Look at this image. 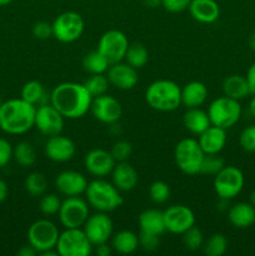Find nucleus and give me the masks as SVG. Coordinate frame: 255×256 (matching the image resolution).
<instances>
[{"mask_svg":"<svg viewBox=\"0 0 255 256\" xmlns=\"http://www.w3.org/2000/svg\"><path fill=\"white\" fill-rule=\"evenodd\" d=\"M92 96L84 84L62 82L50 92V104L65 119H80L90 112Z\"/></svg>","mask_w":255,"mask_h":256,"instance_id":"obj_1","label":"nucleus"},{"mask_svg":"<svg viewBox=\"0 0 255 256\" xmlns=\"http://www.w3.org/2000/svg\"><path fill=\"white\" fill-rule=\"evenodd\" d=\"M36 106L24 99H10L0 106V129L10 135H22L35 124Z\"/></svg>","mask_w":255,"mask_h":256,"instance_id":"obj_2","label":"nucleus"},{"mask_svg":"<svg viewBox=\"0 0 255 256\" xmlns=\"http://www.w3.org/2000/svg\"><path fill=\"white\" fill-rule=\"evenodd\" d=\"M145 102L156 112H174L182 105V88L172 80H155L145 90Z\"/></svg>","mask_w":255,"mask_h":256,"instance_id":"obj_3","label":"nucleus"},{"mask_svg":"<svg viewBox=\"0 0 255 256\" xmlns=\"http://www.w3.org/2000/svg\"><path fill=\"white\" fill-rule=\"evenodd\" d=\"M84 194L89 206L96 212H112L124 202L120 190L112 182L102 180V178H96L89 182Z\"/></svg>","mask_w":255,"mask_h":256,"instance_id":"obj_4","label":"nucleus"},{"mask_svg":"<svg viewBox=\"0 0 255 256\" xmlns=\"http://www.w3.org/2000/svg\"><path fill=\"white\" fill-rule=\"evenodd\" d=\"M204 155L205 152H202L199 142L192 138L180 140L174 149L175 164L180 172L186 175L200 174V166Z\"/></svg>","mask_w":255,"mask_h":256,"instance_id":"obj_5","label":"nucleus"},{"mask_svg":"<svg viewBox=\"0 0 255 256\" xmlns=\"http://www.w3.org/2000/svg\"><path fill=\"white\" fill-rule=\"evenodd\" d=\"M208 115L212 125L230 129L234 126L242 116V105L238 100L228 96H220L212 100L208 106Z\"/></svg>","mask_w":255,"mask_h":256,"instance_id":"obj_6","label":"nucleus"},{"mask_svg":"<svg viewBox=\"0 0 255 256\" xmlns=\"http://www.w3.org/2000/svg\"><path fill=\"white\" fill-rule=\"evenodd\" d=\"M92 248L84 230L75 228L60 232L55 249L59 256H89L92 252Z\"/></svg>","mask_w":255,"mask_h":256,"instance_id":"obj_7","label":"nucleus"},{"mask_svg":"<svg viewBox=\"0 0 255 256\" xmlns=\"http://www.w3.org/2000/svg\"><path fill=\"white\" fill-rule=\"evenodd\" d=\"M52 25V36L60 42H74L84 32V19L76 12H64L55 18Z\"/></svg>","mask_w":255,"mask_h":256,"instance_id":"obj_8","label":"nucleus"},{"mask_svg":"<svg viewBox=\"0 0 255 256\" xmlns=\"http://www.w3.org/2000/svg\"><path fill=\"white\" fill-rule=\"evenodd\" d=\"M59 235V229L54 222L48 219H39L28 229V244L40 254L45 250L55 249Z\"/></svg>","mask_w":255,"mask_h":256,"instance_id":"obj_9","label":"nucleus"},{"mask_svg":"<svg viewBox=\"0 0 255 256\" xmlns=\"http://www.w3.org/2000/svg\"><path fill=\"white\" fill-rule=\"evenodd\" d=\"M244 174L232 165H225L214 178V190L222 199H234L244 188Z\"/></svg>","mask_w":255,"mask_h":256,"instance_id":"obj_10","label":"nucleus"},{"mask_svg":"<svg viewBox=\"0 0 255 256\" xmlns=\"http://www.w3.org/2000/svg\"><path fill=\"white\" fill-rule=\"evenodd\" d=\"M58 215L64 229L82 228L89 216V204L80 196H66V199L62 202Z\"/></svg>","mask_w":255,"mask_h":256,"instance_id":"obj_11","label":"nucleus"},{"mask_svg":"<svg viewBox=\"0 0 255 256\" xmlns=\"http://www.w3.org/2000/svg\"><path fill=\"white\" fill-rule=\"evenodd\" d=\"M128 36L120 30H108L100 36L98 42L96 49L106 58L109 64L122 62L125 59V54L129 48Z\"/></svg>","mask_w":255,"mask_h":256,"instance_id":"obj_12","label":"nucleus"},{"mask_svg":"<svg viewBox=\"0 0 255 256\" xmlns=\"http://www.w3.org/2000/svg\"><path fill=\"white\" fill-rule=\"evenodd\" d=\"M82 229L84 230L92 246H96L112 239L114 225L110 216H108V212H98L88 216Z\"/></svg>","mask_w":255,"mask_h":256,"instance_id":"obj_13","label":"nucleus"},{"mask_svg":"<svg viewBox=\"0 0 255 256\" xmlns=\"http://www.w3.org/2000/svg\"><path fill=\"white\" fill-rule=\"evenodd\" d=\"M65 118L50 102L36 106L34 126L45 136L62 134Z\"/></svg>","mask_w":255,"mask_h":256,"instance_id":"obj_14","label":"nucleus"},{"mask_svg":"<svg viewBox=\"0 0 255 256\" xmlns=\"http://www.w3.org/2000/svg\"><path fill=\"white\" fill-rule=\"evenodd\" d=\"M90 112L98 122L102 124L114 125L120 120L122 115V104L112 95H100L92 98Z\"/></svg>","mask_w":255,"mask_h":256,"instance_id":"obj_15","label":"nucleus"},{"mask_svg":"<svg viewBox=\"0 0 255 256\" xmlns=\"http://www.w3.org/2000/svg\"><path fill=\"white\" fill-rule=\"evenodd\" d=\"M164 222L166 232L182 235L195 225V214L185 205H172L164 210Z\"/></svg>","mask_w":255,"mask_h":256,"instance_id":"obj_16","label":"nucleus"},{"mask_svg":"<svg viewBox=\"0 0 255 256\" xmlns=\"http://www.w3.org/2000/svg\"><path fill=\"white\" fill-rule=\"evenodd\" d=\"M115 159L112 152L105 149H92L85 155L84 166L90 175L95 178H105L112 174L114 169Z\"/></svg>","mask_w":255,"mask_h":256,"instance_id":"obj_17","label":"nucleus"},{"mask_svg":"<svg viewBox=\"0 0 255 256\" xmlns=\"http://www.w3.org/2000/svg\"><path fill=\"white\" fill-rule=\"evenodd\" d=\"M76 152V146L74 142L68 136H62V134L49 136L45 142L44 154L49 160L54 162H66L74 158Z\"/></svg>","mask_w":255,"mask_h":256,"instance_id":"obj_18","label":"nucleus"},{"mask_svg":"<svg viewBox=\"0 0 255 256\" xmlns=\"http://www.w3.org/2000/svg\"><path fill=\"white\" fill-rule=\"evenodd\" d=\"M106 78L110 85L120 90H132L139 82L138 69L132 68L126 62L110 65L106 72Z\"/></svg>","mask_w":255,"mask_h":256,"instance_id":"obj_19","label":"nucleus"},{"mask_svg":"<svg viewBox=\"0 0 255 256\" xmlns=\"http://www.w3.org/2000/svg\"><path fill=\"white\" fill-rule=\"evenodd\" d=\"M88 184L86 178L75 170H64L55 179V188L64 196H80L85 192Z\"/></svg>","mask_w":255,"mask_h":256,"instance_id":"obj_20","label":"nucleus"},{"mask_svg":"<svg viewBox=\"0 0 255 256\" xmlns=\"http://www.w3.org/2000/svg\"><path fill=\"white\" fill-rule=\"evenodd\" d=\"M112 184L120 192H132L139 182V175L135 168L128 162H116L112 172Z\"/></svg>","mask_w":255,"mask_h":256,"instance_id":"obj_21","label":"nucleus"},{"mask_svg":"<svg viewBox=\"0 0 255 256\" xmlns=\"http://www.w3.org/2000/svg\"><path fill=\"white\" fill-rule=\"evenodd\" d=\"M198 142L205 154H219L226 144V130L210 125L198 136Z\"/></svg>","mask_w":255,"mask_h":256,"instance_id":"obj_22","label":"nucleus"},{"mask_svg":"<svg viewBox=\"0 0 255 256\" xmlns=\"http://www.w3.org/2000/svg\"><path fill=\"white\" fill-rule=\"evenodd\" d=\"M188 9L192 19L202 24H212L220 16V6L215 0H192Z\"/></svg>","mask_w":255,"mask_h":256,"instance_id":"obj_23","label":"nucleus"},{"mask_svg":"<svg viewBox=\"0 0 255 256\" xmlns=\"http://www.w3.org/2000/svg\"><path fill=\"white\" fill-rule=\"evenodd\" d=\"M229 222L236 229H246L255 224V208L250 202H238L228 210Z\"/></svg>","mask_w":255,"mask_h":256,"instance_id":"obj_24","label":"nucleus"},{"mask_svg":"<svg viewBox=\"0 0 255 256\" xmlns=\"http://www.w3.org/2000/svg\"><path fill=\"white\" fill-rule=\"evenodd\" d=\"M208 88L202 82H190L182 88V105L186 109L200 108L208 99Z\"/></svg>","mask_w":255,"mask_h":256,"instance_id":"obj_25","label":"nucleus"},{"mask_svg":"<svg viewBox=\"0 0 255 256\" xmlns=\"http://www.w3.org/2000/svg\"><path fill=\"white\" fill-rule=\"evenodd\" d=\"M182 122L185 129L192 135L199 136L202 132L212 125L208 112L200 109V108H189L182 115Z\"/></svg>","mask_w":255,"mask_h":256,"instance_id":"obj_26","label":"nucleus"},{"mask_svg":"<svg viewBox=\"0 0 255 256\" xmlns=\"http://www.w3.org/2000/svg\"><path fill=\"white\" fill-rule=\"evenodd\" d=\"M140 232H150V234L162 235L166 232L164 222V212L158 209H146L139 215Z\"/></svg>","mask_w":255,"mask_h":256,"instance_id":"obj_27","label":"nucleus"},{"mask_svg":"<svg viewBox=\"0 0 255 256\" xmlns=\"http://www.w3.org/2000/svg\"><path fill=\"white\" fill-rule=\"evenodd\" d=\"M222 92L225 96L232 98V99L240 100L245 99L248 95H250L249 85H248L246 78L239 74L229 75L222 82Z\"/></svg>","mask_w":255,"mask_h":256,"instance_id":"obj_28","label":"nucleus"},{"mask_svg":"<svg viewBox=\"0 0 255 256\" xmlns=\"http://www.w3.org/2000/svg\"><path fill=\"white\" fill-rule=\"evenodd\" d=\"M112 248L119 254H132L139 248V236L132 230H120L112 234Z\"/></svg>","mask_w":255,"mask_h":256,"instance_id":"obj_29","label":"nucleus"},{"mask_svg":"<svg viewBox=\"0 0 255 256\" xmlns=\"http://www.w3.org/2000/svg\"><path fill=\"white\" fill-rule=\"evenodd\" d=\"M20 98L35 106L50 102V95L46 98L44 85L38 80H30V82H25L20 92Z\"/></svg>","mask_w":255,"mask_h":256,"instance_id":"obj_30","label":"nucleus"},{"mask_svg":"<svg viewBox=\"0 0 255 256\" xmlns=\"http://www.w3.org/2000/svg\"><path fill=\"white\" fill-rule=\"evenodd\" d=\"M110 64L106 58L99 52V50H92L88 52L82 59V68L86 72L92 74H105L109 69Z\"/></svg>","mask_w":255,"mask_h":256,"instance_id":"obj_31","label":"nucleus"},{"mask_svg":"<svg viewBox=\"0 0 255 256\" xmlns=\"http://www.w3.org/2000/svg\"><path fill=\"white\" fill-rule=\"evenodd\" d=\"M124 60L135 69H142L149 62V52L142 42H132L129 44Z\"/></svg>","mask_w":255,"mask_h":256,"instance_id":"obj_32","label":"nucleus"},{"mask_svg":"<svg viewBox=\"0 0 255 256\" xmlns=\"http://www.w3.org/2000/svg\"><path fill=\"white\" fill-rule=\"evenodd\" d=\"M12 159L22 168H32L36 162V152L29 142H20L15 145Z\"/></svg>","mask_w":255,"mask_h":256,"instance_id":"obj_33","label":"nucleus"},{"mask_svg":"<svg viewBox=\"0 0 255 256\" xmlns=\"http://www.w3.org/2000/svg\"><path fill=\"white\" fill-rule=\"evenodd\" d=\"M202 249L208 256H222L228 250V239L222 234H212L204 240Z\"/></svg>","mask_w":255,"mask_h":256,"instance_id":"obj_34","label":"nucleus"},{"mask_svg":"<svg viewBox=\"0 0 255 256\" xmlns=\"http://www.w3.org/2000/svg\"><path fill=\"white\" fill-rule=\"evenodd\" d=\"M25 190L32 196H42L48 190V180L44 174L39 172H30L25 179Z\"/></svg>","mask_w":255,"mask_h":256,"instance_id":"obj_35","label":"nucleus"},{"mask_svg":"<svg viewBox=\"0 0 255 256\" xmlns=\"http://www.w3.org/2000/svg\"><path fill=\"white\" fill-rule=\"evenodd\" d=\"M85 88L90 92L92 98L100 96L108 92L109 89V80L105 74H92L84 82Z\"/></svg>","mask_w":255,"mask_h":256,"instance_id":"obj_36","label":"nucleus"},{"mask_svg":"<svg viewBox=\"0 0 255 256\" xmlns=\"http://www.w3.org/2000/svg\"><path fill=\"white\" fill-rule=\"evenodd\" d=\"M224 166L225 162L219 154H205L200 166V174L215 176Z\"/></svg>","mask_w":255,"mask_h":256,"instance_id":"obj_37","label":"nucleus"},{"mask_svg":"<svg viewBox=\"0 0 255 256\" xmlns=\"http://www.w3.org/2000/svg\"><path fill=\"white\" fill-rule=\"evenodd\" d=\"M149 196L155 204H164L170 198V186L162 180H155L149 188Z\"/></svg>","mask_w":255,"mask_h":256,"instance_id":"obj_38","label":"nucleus"},{"mask_svg":"<svg viewBox=\"0 0 255 256\" xmlns=\"http://www.w3.org/2000/svg\"><path fill=\"white\" fill-rule=\"evenodd\" d=\"M182 242H184L185 248L188 250H190V252H196V250L202 248V244H204V235H202V230L194 225V226H192L189 230H186L182 234Z\"/></svg>","mask_w":255,"mask_h":256,"instance_id":"obj_39","label":"nucleus"},{"mask_svg":"<svg viewBox=\"0 0 255 256\" xmlns=\"http://www.w3.org/2000/svg\"><path fill=\"white\" fill-rule=\"evenodd\" d=\"M60 205H62V202L58 198V195L55 194H46L45 192L44 195L40 196V202H39V209L40 212H42L46 216H52V215H55L59 212Z\"/></svg>","mask_w":255,"mask_h":256,"instance_id":"obj_40","label":"nucleus"},{"mask_svg":"<svg viewBox=\"0 0 255 256\" xmlns=\"http://www.w3.org/2000/svg\"><path fill=\"white\" fill-rule=\"evenodd\" d=\"M110 152H112V158H114L116 162H128V159L132 156V146L129 142H126V140H118V142L112 145Z\"/></svg>","mask_w":255,"mask_h":256,"instance_id":"obj_41","label":"nucleus"},{"mask_svg":"<svg viewBox=\"0 0 255 256\" xmlns=\"http://www.w3.org/2000/svg\"><path fill=\"white\" fill-rule=\"evenodd\" d=\"M239 144L245 152H255V124L249 125L240 132Z\"/></svg>","mask_w":255,"mask_h":256,"instance_id":"obj_42","label":"nucleus"},{"mask_svg":"<svg viewBox=\"0 0 255 256\" xmlns=\"http://www.w3.org/2000/svg\"><path fill=\"white\" fill-rule=\"evenodd\" d=\"M138 236H139V246L145 252H155L160 244L159 235L140 232Z\"/></svg>","mask_w":255,"mask_h":256,"instance_id":"obj_43","label":"nucleus"},{"mask_svg":"<svg viewBox=\"0 0 255 256\" xmlns=\"http://www.w3.org/2000/svg\"><path fill=\"white\" fill-rule=\"evenodd\" d=\"M32 35L39 40H46L52 36V25L48 22H38L32 26Z\"/></svg>","mask_w":255,"mask_h":256,"instance_id":"obj_44","label":"nucleus"},{"mask_svg":"<svg viewBox=\"0 0 255 256\" xmlns=\"http://www.w3.org/2000/svg\"><path fill=\"white\" fill-rule=\"evenodd\" d=\"M12 154H14V148L12 146L10 142L0 138V168L6 166L12 162Z\"/></svg>","mask_w":255,"mask_h":256,"instance_id":"obj_45","label":"nucleus"},{"mask_svg":"<svg viewBox=\"0 0 255 256\" xmlns=\"http://www.w3.org/2000/svg\"><path fill=\"white\" fill-rule=\"evenodd\" d=\"M192 0H162V6L169 12H182L189 8Z\"/></svg>","mask_w":255,"mask_h":256,"instance_id":"obj_46","label":"nucleus"},{"mask_svg":"<svg viewBox=\"0 0 255 256\" xmlns=\"http://www.w3.org/2000/svg\"><path fill=\"white\" fill-rule=\"evenodd\" d=\"M245 78H246L248 85H249L250 94L255 95V62L254 64L250 65L249 69H248V72H246V75H245Z\"/></svg>","mask_w":255,"mask_h":256,"instance_id":"obj_47","label":"nucleus"},{"mask_svg":"<svg viewBox=\"0 0 255 256\" xmlns=\"http://www.w3.org/2000/svg\"><path fill=\"white\" fill-rule=\"evenodd\" d=\"M96 249H95V252H96L98 256H110L112 252V245H109L108 242H102V244L96 245Z\"/></svg>","mask_w":255,"mask_h":256,"instance_id":"obj_48","label":"nucleus"},{"mask_svg":"<svg viewBox=\"0 0 255 256\" xmlns=\"http://www.w3.org/2000/svg\"><path fill=\"white\" fill-rule=\"evenodd\" d=\"M8 195H9V188L5 180L0 179V202H5L8 199Z\"/></svg>","mask_w":255,"mask_h":256,"instance_id":"obj_49","label":"nucleus"},{"mask_svg":"<svg viewBox=\"0 0 255 256\" xmlns=\"http://www.w3.org/2000/svg\"><path fill=\"white\" fill-rule=\"evenodd\" d=\"M38 254L36 250L34 249V248L32 246V245H25V246H22V249L18 252V255L19 256H35Z\"/></svg>","mask_w":255,"mask_h":256,"instance_id":"obj_50","label":"nucleus"},{"mask_svg":"<svg viewBox=\"0 0 255 256\" xmlns=\"http://www.w3.org/2000/svg\"><path fill=\"white\" fill-rule=\"evenodd\" d=\"M144 4L146 5L148 8H152V9H154V8L162 5V0H144Z\"/></svg>","mask_w":255,"mask_h":256,"instance_id":"obj_51","label":"nucleus"},{"mask_svg":"<svg viewBox=\"0 0 255 256\" xmlns=\"http://www.w3.org/2000/svg\"><path fill=\"white\" fill-rule=\"evenodd\" d=\"M249 112L252 115V118H255V95H252V100L249 102Z\"/></svg>","mask_w":255,"mask_h":256,"instance_id":"obj_52","label":"nucleus"},{"mask_svg":"<svg viewBox=\"0 0 255 256\" xmlns=\"http://www.w3.org/2000/svg\"><path fill=\"white\" fill-rule=\"evenodd\" d=\"M249 46L252 52H255V32L249 36Z\"/></svg>","mask_w":255,"mask_h":256,"instance_id":"obj_53","label":"nucleus"},{"mask_svg":"<svg viewBox=\"0 0 255 256\" xmlns=\"http://www.w3.org/2000/svg\"><path fill=\"white\" fill-rule=\"evenodd\" d=\"M249 202L252 205V206L255 208V190H254V192H252V194H250Z\"/></svg>","mask_w":255,"mask_h":256,"instance_id":"obj_54","label":"nucleus"},{"mask_svg":"<svg viewBox=\"0 0 255 256\" xmlns=\"http://www.w3.org/2000/svg\"><path fill=\"white\" fill-rule=\"evenodd\" d=\"M14 0H0V6H5V5L10 4V2H12Z\"/></svg>","mask_w":255,"mask_h":256,"instance_id":"obj_55","label":"nucleus"},{"mask_svg":"<svg viewBox=\"0 0 255 256\" xmlns=\"http://www.w3.org/2000/svg\"><path fill=\"white\" fill-rule=\"evenodd\" d=\"M0 106H2V99H0Z\"/></svg>","mask_w":255,"mask_h":256,"instance_id":"obj_56","label":"nucleus"}]
</instances>
